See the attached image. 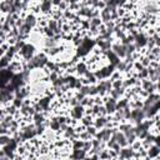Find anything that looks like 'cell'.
Segmentation results:
<instances>
[{
    "label": "cell",
    "mask_w": 160,
    "mask_h": 160,
    "mask_svg": "<svg viewBox=\"0 0 160 160\" xmlns=\"http://www.w3.org/2000/svg\"><path fill=\"white\" fill-rule=\"evenodd\" d=\"M81 150H84L86 154H89L90 150H91V141H90V140L84 141V142H82V148H81Z\"/></svg>",
    "instance_id": "obj_25"
},
{
    "label": "cell",
    "mask_w": 160,
    "mask_h": 160,
    "mask_svg": "<svg viewBox=\"0 0 160 160\" xmlns=\"http://www.w3.org/2000/svg\"><path fill=\"white\" fill-rule=\"evenodd\" d=\"M84 115H85V108H82L80 104L74 106V108H70L69 112H68V116L71 118L72 120H76V121H80Z\"/></svg>",
    "instance_id": "obj_2"
},
{
    "label": "cell",
    "mask_w": 160,
    "mask_h": 160,
    "mask_svg": "<svg viewBox=\"0 0 160 160\" xmlns=\"http://www.w3.org/2000/svg\"><path fill=\"white\" fill-rule=\"evenodd\" d=\"M59 76H60V75H59L56 71H51V72L48 75V80H49L50 84H52L54 81H56V80L59 79Z\"/></svg>",
    "instance_id": "obj_22"
},
{
    "label": "cell",
    "mask_w": 160,
    "mask_h": 160,
    "mask_svg": "<svg viewBox=\"0 0 160 160\" xmlns=\"http://www.w3.org/2000/svg\"><path fill=\"white\" fill-rule=\"evenodd\" d=\"M0 160H9V158L8 156H4V158H0Z\"/></svg>",
    "instance_id": "obj_33"
},
{
    "label": "cell",
    "mask_w": 160,
    "mask_h": 160,
    "mask_svg": "<svg viewBox=\"0 0 160 160\" xmlns=\"http://www.w3.org/2000/svg\"><path fill=\"white\" fill-rule=\"evenodd\" d=\"M52 11V4L49 0H44L40 1V15H45V16H50Z\"/></svg>",
    "instance_id": "obj_7"
},
{
    "label": "cell",
    "mask_w": 160,
    "mask_h": 160,
    "mask_svg": "<svg viewBox=\"0 0 160 160\" xmlns=\"http://www.w3.org/2000/svg\"><path fill=\"white\" fill-rule=\"evenodd\" d=\"M89 22H90V26H94V28H99L102 24L100 18H92V19L89 20Z\"/></svg>",
    "instance_id": "obj_24"
},
{
    "label": "cell",
    "mask_w": 160,
    "mask_h": 160,
    "mask_svg": "<svg viewBox=\"0 0 160 160\" xmlns=\"http://www.w3.org/2000/svg\"><path fill=\"white\" fill-rule=\"evenodd\" d=\"M111 134H112V129L104 128V129L98 130V132L95 134L94 138L98 139V140H100V141H102V142H108L110 140V138H111Z\"/></svg>",
    "instance_id": "obj_4"
},
{
    "label": "cell",
    "mask_w": 160,
    "mask_h": 160,
    "mask_svg": "<svg viewBox=\"0 0 160 160\" xmlns=\"http://www.w3.org/2000/svg\"><path fill=\"white\" fill-rule=\"evenodd\" d=\"M159 155H160V148H159V145L152 144L151 146H149L146 149V158L149 160L156 159V158H159Z\"/></svg>",
    "instance_id": "obj_8"
},
{
    "label": "cell",
    "mask_w": 160,
    "mask_h": 160,
    "mask_svg": "<svg viewBox=\"0 0 160 160\" xmlns=\"http://www.w3.org/2000/svg\"><path fill=\"white\" fill-rule=\"evenodd\" d=\"M111 51L120 59V60H124L125 56H126V46L121 45L119 41H114L111 44Z\"/></svg>",
    "instance_id": "obj_3"
},
{
    "label": "cell",
    "mask_w": 160,
    "mask_h": 160,
    "mask_svg": "<svg viewBox=\"0 0 160 160\" xmlns=\"http://www.w3.org/2000/svg\"><path fill=\"white\" fill-rule=\"evenodd\" d=\"M130 128H132V125L130 124V122H128V121H124V122H120L118 126H116V129L120 131V132H125V131H128Z\"/></svg>",
    "instance_id": "obj_17"
},
{
    "label": "cell",
    "mask_w": 160,
    "mask_h": 160,
    "mask_svg": "<svg viewBox=\"0 0 160 160\" xmlns=\"http://www.w3.org/2000/svg\"><path fill=\"white\" fill-rule=\"evenodd\" d=\"M11 140L12 139L10 135H0V148H4L5 145H8Z\"/></svg>",
    "instance_id": "obj_20"
},
{
    "label": "cell",
    "mask_w": 160,
    "mask_h": 160,
    "mask_svg": "<svg viewBox=\"0 0 160 160\" xmlns=\"http://www.w3.org/2000/svg\"><path fill=\"white\" fill-rule=\"evenodd\" d=\"M36 50H38L36 46H34V45L30 44V42H25V45L20 49L19 55H20V56L22 58V60L26 62V61H29L30 59H32V58L35 56V54L38 52Z\"/></svg>",
    "instance_id": "obj_1"
},
{
    "label": "cell",
    "mask_w": 160,
    "mask_h": 160,
    "mask_svg": "<svg viewBox=\"0 0 160 160\" xmlns=\"http://www.w3.org/2000/svg\"><path fill=\"white\" fill-rule=\"evenodd\" d=\"M106 124H108V118H106V116H96V118H94L92 126H94L96 130L104 129Z\"/></svg>",
    "instance_id": "obj_10"
},
{
    "label": "cell",
    "mask_w": 160,
    "mask_h": 160,
    "mask_svg": "<svg viewBox=\"0 0 160 160\" xmlns=\"http://www.w3.org/2000/svg\"><path fill=\"white\" fill-rule=\"evenodd\" d=\"M126 64H128V62H125L124 60H120V61H119V62L115 65V70H116V71H119L120 74H122V75H124V71H125Z\"/></svg>",
    "instance_id": "obj_18"
},
{
    "label": "cell",
    "mask_w": 160,
    "mask_h": 160,
    "mask_svg": "<svg viewBox=\"0 0 160 160\" xmlns=\"http://www.w3.org/2000/svg\"><path fill=\"white\" fill-rule=\"evenodd\" d=\"M11 105H12V106H15L16 109H20V108L22 106V100H21V99H19V98H14V100L11 101Z\"/></svg>",
    "instance_id": "obj_28"
},
{
    "label": "cell",
    "mask_w": 160,
    "mask_h": 160,
    "mask_svg": "<svg viewBox=\"0 0 160 160\" xmlns=\"http://www.w3.org/2000/svg\"><path fill=\"white\" fill-rule=\"evenodd\" d=\"M85 130H86V131H88V132H89V134H90L92 138H94V136H95V134L98 132V130H96V129H95L92 125H91V126H88V128H85Z\"/></svg>",
    "instance_id": "obj_31"
},
{
    "label": "cell",
    "mask_w": 160,
    "mask_h": 160,
    "mask_svg": "<svg viewBox=\"0 0 160 160\" xmlns=\"http://www.w3.org/2000/svg\"><path fill=\"white\" fill-rule=\"evenodd\" d=\"M129 146H130L134 151H139L140 149H142V146H141V140H138V139H136L131 145H129Z\"/></svg>",
    "instance_id": "obj_23"
},
{
    "label": "cell",
    "mask_w": 160,
    "mask_h": 160,
    "mask_svg": "<svg viewBox=\"0 0 160 160\" xmlns=\"http://www.w3.org/2000/svg\"><path fill=\"white\" fill-rule=\"evenodd\" d=\"M132 155H134V150L130 146L120 148V150L118 152V159L119 160H131Z\"/></svg>",
    "instance_id": "obj_5"
},
{
    "label": "cell",
    "mask_w": 160,
    "mask_h": 160,
    "mask_svg": "<svg viewBox=\"0 0 160 160\" xmlns=\"http://www.w3.org/2000/svg\"><path fill=\"white\" fill-rule=\"evenodd\" d=\"M78 139H79V140H82V141H88V140H91L92 136H91L86 130H84V131H81L80 134H78Z\"/></svg>",
    "instance_id": "obj_19"
},
{
    "label": "cell",
    "mask_w": 160,
    "mask_h": 160,
    "mask_svg": "<svg viewBox=\"0 0 160 160\" xmlns=\"http://www.w3.org/2000/svg\"><path fill=\"white\" fill-rule=\"evenodd\" d=\"M79 94H81L82 96H88V92H89V85H82L79 90H76Z\"/></svg>",
    "instance_id": "obj_27"
},
{
    "label": "cell",
    "mask_w": 160,
    "mask_h": 160,
    "mask_svg": "<svg viewBox=\"0 0 160 160\" xmlns=\"http://www.w3.org/2000/svg\"><path fill=\"white\" fill-rule=\"evenodd\" d=\"M98 158H99V160H109V150H108V149L101 150V151L98 154Z\"/></svg>",
    "instance_id": "obj_21"
},
{
    "label": "cell",
    "mask_w": 160,
    "mask_h": 160,
    "mask_svg": "<svg viewBox=\"0 0 160 160\" xmlns=\"http://www.w3.org/2000/svg\"><path fill=\"white\" fill-rule=\"evenodd\" d=\"M24 22H25L26 25H29V26L34 30V29L36 28V25H38V16L34 15L32 12H28L26 16L24 18Z\"/></svg>",
    "instance_id": "obj_9"
},
{
    "label": "cell",
    "mask_w": 160,
    "mask_h": 160,
    "mask_svg": "<svg viewBox=\"0 0 160 160\" xmlns=\"http://www.w3.org/2000/svg\"><path fill=\"white\" fill-rule=\"evenodd\" d=\"M99 18H100V20H101L102 24L109 22V21H110V11H109L106 8H104L102 10L99 11Z\"/></svg>",
    "instance_id": "obj_13"
},
{
    "label": "cell",
    "mask_w": 160,
    "mask_h": 160,
    "mask_svg": "<svg viewBox=\"0 0 160 160\" xmlns=\"http://www.w3.org/2000/svg\"><path fill=\"white\" fill-rule=\"evenodd\" d=\"M88 70H89L88 65L80 59V60L76 62V65H75V76H76V78H82Z\"/></svg>",
    "instance_id": "obj_6"
},
{
    "label": "cell",
    "mask_w": 160,
    "mask_h": 160,
    "mask_svg": "<svg viewBox=\"0 0 160 160\" xmlns=\"http://www.w3.org/2000/svg\"><path fill=\"white\" fill-rule=\"evenodd\" d=\"M149 52L151 55H154L155 58H160V48L159 46H154L151 50H149Z\"/></svg>",
    "instance_id": "obj_30"
},
{
    "label": "cell",
    "mask_w": 160,
    "mask_h": 160,
    "mask_svg": "<svg viewBox=\"0 0 160 160\" xmlns=\"http://www.w3.org/2000/svg\"><path fill=\"white\" fill-rule=\"evenodd\" d=\"M9 62H10V60H9L6 56L0 58V68H1V69H6V68L9 66Z\"/></svg>",
    "instance_id": "obj_26"
},
{
    "label": "cell",
    "mask_w": 160,
    "mask_h": 160,
    "mask_svg": "<svg viewBox=\"0 0 160 160\" xmlns=\"http://www.w3.org/2000/svg\"><path fill=\"white\" fill-rule=\"evenodd\" d=\"M124 134V136H125V139H126V141H128V144L129 145H131L135 140H136V134H135V126H132V128H130L128 131H125V132H122Z\"/></svg>",
    "instance_id": "obj_12"
},
{
    "label": "cell",
    "mask_w": 160,
    "mask_h": 160,
    "mask_svg": "<svg viewBox=\"0 0 160 160\" xmlns=\"http://www.w3.org/2000/svg\"><path fill=\"white\" fill-rule=\"evenodd\" d=\"M86 155L88 154L84 150H81V149H79V150H71V152L69 155V159H71V160H84L86 158Z\"/></svg>",
    "instance_id": "obj_11"
},
{
    "label": "cell",
    "mask_w": 160,
    "mask_h": 160,
    "mask_svg": "<svg viewBox=\"0 0 160 160\" xmlns=\"http://www.w3.org/2000/svg\"><path fill=\"white\" fill-rule=\"evenodd\" d=\"M129 106V100L125 98H121L120 100L116 101V110H122L124 108Z\"/></svg>",
    "instance_id": "obj_16"
},
{
    "label": "cell",
    "mask_w": 160,
    "mask_h": 160,
    "mask_svg": "<svg viewBox=\"0 0 160 160\" xmlns=\"http://www.w3.org/2000/svg\"><path fill=\"white\" fill-rule=\"evenodd\" d=\"M121 86H122V79L111 81V88H112V89H120Z\"/></svg>",
    "instance_id": "obj_29"
},
{
    "label": "cell",
    "mask_w": 160,
    "mask_h": 160,
    "mask_svg": "<svg viewBox=\"0 0 160 160\" xmlns=\"http://www.w3.org/2000/svg\"><path fill=\"white\" fill-rule=\"evenodd\" d=\"M0 135H9V129L0 125Z\"/></svg>",
    "instance_id": "obj_32"
},
{
    "label": "cell",
    "mask_w": 160,
    "mask_h": 160,
    "mask_svg": "<svg viewBox=\"0 0 160 160\" xmlns=\"http://www.w3.org/2000/svg\"><path fill=\"white\" fill-rule=\"evenodd\" d=\"M98 84L100 85V86H102L105 90H106V92H109L112 88H111V81L109 80V79H104V80H100V81H98Z\"/></svg>",
    "instance_id": "obj_15"
},
{
    "label": "cell",
    "mask_w": 160,
    "mask_h": 160,
    "mask_svg": "<svg viewBox=\"0 0 160 160\" xmlns=\"http://www.w3.org/2000/svg\"><path fill=\"white\" fill-rule=\"evenodd\" d=\"M64 160H71V159H69V158H68V159H64Z\"/></svg>",
    "instance_id": "obj_34"
},
{
    "label": "cell",
    "mask_w": 160,
    "mask_h": 160,
    "mask_svg": "<svg viewBox=\"0 0 160 160\" xmlns=\"http://www.w3.org/2000/svg\"><path fill=\"white\" fill-rule=\"evenodd\" d=\"M92 121H94V118H92L91 115H84L82 119L80 120V124H81L82 126L88 128V126H91V125H92Z\"/></svg>",
    "instance_id": "obj_14"
}]
</instances>
